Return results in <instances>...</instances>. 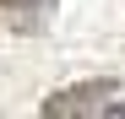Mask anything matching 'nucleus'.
Returning a JSON list of instances; mask_svg holds the SVG:
<instances>
[{"label": "nucleus", "mask_w": 125, "mask_h": 119, "mask_svg": "<svg viewBox=\"0 0 125 119\" xmlns=\"http://www.w3.org/2000/svg\"><path fill=\"white\" fill-rule=\"evenodd\" d=\"M120 92L114 76H93V81H76L65 92L44 97V114L49 119H76V114H109V97Z\"/></svg>", "instance_id": "f257e3e1"}, {"label": "nucleus", "mask_w": 125, "mask_h": 119, "mask_svg": "<svg viewBox=\"0 0 125 119\" xmlns=\"http://www.w3.org/2000/svg\"><path fill=\"white\" fill-rule=\"evenodd\" d=\"M54 6H60V0H0L11 33H44V22H49Z\"/></svg>", "instance_id": "f03ea898"}]
</instances>
